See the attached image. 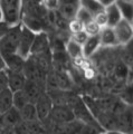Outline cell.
I'll return each instance as SVG.
<instances>
[{"label":"cell","instance_id":"12","mask_svg":"<svg viewBox=\"0 0 133 134\" xmlns=\"http://www.w3.org/2000/svg\"><path fill=\"white\" fill-rule=\"evenodd\" d=\"M80 6L88 10L93 16L104 9V7L99 3L98 0H80Z\"/></svg>","mask_w":133,"mask_h":134},{"label":"cell","instance_id":"11","mask_svg":"<svg viewBox=\"0 0 133 134\" xmlns=\"http://www.w3.org/2000/svg\"><path fill=\"white\" fill-rule=\"evenodd\" d=\"M58 9H59L60 15L63 16V18H65L66 20H70V19L75 18L78 6L77 5H70V3H64V5L58 6Z\"/></svg>","mask_w":133,"mask_h":134},{"label":"cell","instance_id":"18","mask_svg":"<svg viewBox=\"0 0 133 134\" xmlns=\"http://www.w3.org/2000/svg\"><path fill=\"white\" fill-rule=\"evenodd\" d=\"M73 40H75L76 43H78L80 45L83 46V44L86 41V39L88 38V35L83 30V31H80V32H76V34H72V37H70Z\"/></svg>","mask_w":133,"mask_h":134},{"label":"cell","instance_id":"16","mask_svg":"<svg viewBox=\"0 0 133 134\" xmlns=\"http://www.w3.org/2000/svg\"><path fill=\"white\" fill-rule=\"evenodd\" d=\"M93 20L101 28H104L107 27V16H106V12H105V8L101 11H98L97 14H95L93 16Z\"/></svg>","mask_w":133,"mask_h":134},{"label":"cell","instance_id":"5","mask_svg":"<svg viewBox=\"0 0 133 134\" xmlns=\"http://www.w3.org/2000/svg\"><path fill=\"white\" fill-rule=\"evenodd\" d=\"M101 37L98 35L94 36H88V38L86 39V41L83 44V56L86 58H90L91 56H93L95 53L98 50V48L101 47Z\"/></svg>","mask_w":133,"mask_h":134},{"label":"cell","instance_id":"10","mask_svg":"<svg viewBox=\"0 0 133 134\" xmlns=\"http://www.w3.org/2000/svg\"><path fill=\"white\" fill-rule=\"evenodd\" d=\"M66 50H67V54L69 55V57L72 59H75V58L82 57L83 56V47L82 45H80L78 43H76L75 40H73L70 38L67 44H66Z\"/></svg>","mask_w":133,"mask_h":134},{"label":"cell","instance_id":"1","mask_svg":"<svg viewBox=\"0 0 133 134\" xmlns=\"http://www.w3.org/2000/svg\"><path fill=\"white\" fill-rule=\"evenodd\" d=\"M20 32H21V24H18L11 26L9 30L0 38V55L2 56L3 60L10 56L17 55Z\"/></svg>","mask_w":133,"mask_h":134},{"label":"cell","instance_id":"14","mask_svg":"<svg viewBox=\"0 0 133 134\" xmlns=\"http://www.w3.org/2000/svg\"><path fill=\"white\" fill-rule=\"evenodd\" d=\"M75 18L78 19L80 21H82L83 24H85V23H87V21H90V20L93 19V15L91 14L88 10H86L85 8L78 6V9H77V11H76Z\"/></svg>","mask_w":133,"mask_h":134},{"label":"cell","instance_id":"13","mask_svg":"<svg viewBox=\"0 0 133 134\" xmlns=\"http://www.w3.org/2000/svg\"><path fill=\"white\" fill-rule=\"evenodd\" d=\"M102 28L94 21V20H90L84 24V31L87 34L88 36H94V35H98L101 32Z\"/></svg>","mask_w":133,"mask_h":134},{"label":"cell","instance_id":"23","mask_svg":"<svg viewBox=\"0 0 133 134\" xmlns=\"http://www.w3.org/2000/svg\"><path fill=\"white\" fill-rule=\"evenodd\" d=\"M3 14H2V10H1V7H0V23L1 21H3Z\"/></svg>","mask_w":133,"mask_h":134},{"label":"cell","instance_id":"21","mask_svg":"<svg viewBox=\"0 0 133 134\" xmlns=\"http://www.w3.org/2000/svg\"><path fill=\"white\" fill-rule=\"evenodd\" d=\"M99 1V3L103 6V7H107V6H110V5H112V3H115V1L116 0H98Z\"/></svg>","mask_w":133,"mask_h":134},{"label":"cell","instance_id":"19","mask_svg":"<svg viewBox=\"0 0 133 134\" xmlns=\"http://www.w3.org/2000/svg\"><path fill=\"white\" fill-rule=\"evenodd\" d=\"M44 6L48 10L58 9V6H59V0H44Z\"/></svg>","mask_w":133,"mask_h":134},{"label":"cell","instance_id":"17","mask_svg":"<svg viewBox=\"0 0 133 134\" xmlns=\"http://www.w3.org/2000/svg\"><path fill=\"white\" fill-rule=\"evenodd\" d=\"M6 68L0 69V92L9 87V77H8V72H6Z\"/></svg>","mask_w":133,"mask_h":134},{"label":"cell","instance_id":"2","mask_svg":"<svg viewBox=\"0 0 133 134\" xmlns=\"http://www.w3.org/2000/svg\"><path fill=\"white\" fill-rule=\"evenodd\" d=\"M36 35L37 34L35 31H32L31 29L21 24V32H20V39L17 48V55H19L24 59H26L30 55L37 37Z\"/></svg>","mask_w":133,"mask_h":134},{"label":"cell","instance_id":"15","mask_svg":"<svg viewBox=\"0 0 133 134\" xmlns=\"http://www.w3.org/2000/svg\"><path fill=\"white\" fill-rule=\"evenodd\" d=\"M68 30L70 34H76L84 30V24L76 18H73L68 21Z\"/></svg>","mask_w":133,"mask_h":134},{"label":"cell","instance_id":"8","mask_svg":"<svg viewBox=\"0 0 133 134\" xmlns=\"http://www.w3.org/2000/svg\"><path fill=\"white\" fill-rule=\"evenodd\" d=\"M99 37H101V45L102 46H115V45H118L115 34H114V30L112 27L102 28L101 32H99Z\"/></svg>","mask_w":133,"mask_h":134},{"label":"cell","instance_id":"7","mask_svg":"<svg viewBox=\"0 0 133 134\" xmlns=\"http://www.w3.org/2000/svg\"><path fill=\"white\" fill-rule=\"evenodd\" d=\"M105 12L107 16V27L113 28L123 18L121 11H120L116 3H112V5L105 7Z\"/></svg>","mask_w":133,"mask_h":134},{"label":"cell","instance_id":"3","mask_svg":"<svg viewBox=\"0 0 133 134\" xmlns=\"http://www.w3.org/2000/svg\"><path fill=\"white\" fill-rule=\"evenodd\" d=\"M3 19L9 24V26H15L20 20V0H0Z\"/></svg>","mask_w":133,"mask_h":134},{"label":"cell","instance_id":"9","mask_svg":"<svg viewBox=\"0 0 133 134\" xmlns=\"http://www.w3.org/2000/svg\"><path fill=\"white\" fill-rule=\"evenodd\" d=\"M115 3L118 5L122 17L129 21H133V2L126 1V0H116Z\"/></svg>","mask_w":133,"mask_h":134},{"label":"cell","instance_id":"20","mask_svg":"<svg viewBox=\"0 0 133 134\" xmlns=\"http://www.w3.org/2000/svg\"><path fill=\"white\" fill-rule=\"evenodd\" d=\"M83 72H84V76H85L86 79H92L94 77V75H95V70L91 67V65L85 67V68L83 69Z\"/></svg>","mask_w":133,"mask_h":134},{"label":"cell","instance_id":"6","mask_svg":"<svg viewBox=\"0 0 133 134\" xmlns=\"http://www.w3.org/2000/svg\"><path fill=\"white\" fill-rule=\"evenodd\" d=\"M14 106V92L10 87L2 90L0 92V114L6 113Z\"/></svg>","mask_w":133,"mask_h":134},{"label":"cell","instance_id":"4","mask_svg":"<svg viewBox=\"0 0 133 134\" xmlns=\"http://www.w3.org/2000/svg\"><path fill=\"white\" fill-rule=\"evenodd\" d=\"M118 45H126L133 39V25L131 21L122 18L113 27Z\"/></svg>","mask_w":133,"mask_h":134},{"label":"cell","instance_id":"22","mask_svg":"<svg viewBox=\"0 0 133 134\" xmlns=\"http://www.w3.org/2000/svg\"><path fill=\"white\" fill-rule=\"evenodd\" d=\"M5 68H6V63L3 60L2 56L0 55V69H5Z\"/></svg>","mask_w":133,"mask_h":134},{"label":"cell","instance_id":"24","mask_svg":"<svg viewBox=\"0 0 133 134\" xmlns=\"http://www.w3.org/2000/svg\"><path fill=\"white\" fill-rule=\"evenodd\" d=\"M126 1H130V2H133V0H126Z\"/></svg>","mask_w":133,"mask_h":134}]
</instances>
